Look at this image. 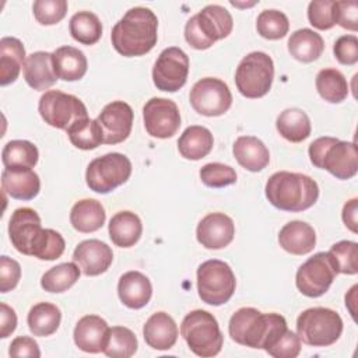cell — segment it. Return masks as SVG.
Returning <instances> with one entry per match:
<instances>
[{"label":"cell","instance_id":"6da1fadb","mask_svg":"<svg viewBox=\"0 0 358 358\" xmlns=\"http://www.w3.org/2000/svg\"><path fill=\"white\" fill-rule=\"evenodd\" d=\"M157 29L158 20L150 8L133 7L112 28V46L124 57L143 56L157 45Z\"/></svg>","mask_w":358,"mask_h":358},{"label":"cell","instance_id":"7a4b0ae2","mask_svg":"<svg viewBox=\"0 0 358 358\" xmlns=\"http://www.w3.org/2000/svg\"><path fill=\"white\" fill-rule=\"evenodd\" d=\"M287 320L278 313H262L255 308H241L229 319L231 338L245 347L267 350L287 330Z\"/></svg>","mask_w":358,"mask_h":358},{"label":"cell","instance_id":"3957f363","mask_svg":"<svg viewBox=\"0 0 358 358\" xmlns=\"http://www.w3.org/2000/svg\"><path fill=\"white\" fill-rule=\"evenodd\" d=\"M264 192L271 206L289 213L310 208L319 197V186L310 176L288 171L273 173Z\"/></svg>","mask_w":358,"mask_h":358},{"label":"cell","instance_id":"277c9868","mask_svg":"<svg viewBox=\"0 0 358 358\" xmlns=\"http://www.w3.org/2000/svg\"><path fill=\"white\" fill-rule=\"evenodd\" d=\"M309 159L320 169H326L341 180L351 179L358 172V152L355 143L336 137H319L309 144Z\"/></svg>","mask_w":358,"mask_h":358},{"label":"cell","instance_id":"5b68a950","mask_svg":"<svg viewBox=\"0 0 358 358\" xmlns=\"http://www.w3.org/2000/svg\"><path fill=\"white\" fill-rule=\"evenodd\" d=\"M234 28L232 15L218 4H208L190 17L185 25L186 42L197 50L211 48L217 41L227 38Z\"/></svg>","mask_w":358,"mask_h":358},{"label":"cell","instance_id":"8992f818","mask_svg":"<svg viewBox=\"0 0 358 358\" xmlns=\"http://www.w3.org/2000/svg\"><path fill=\"white\" fill-rule=\"evenodd\" d=\"M180 334L190 351L203 358L215 357L224 344V336L217 319L203 309L192 310L183 317Z\"/></svg>","mask_w":358,"mask_h":358},{"label":"cell","instance_id":"52a82bcc","mask_svg":"<svg viewBox=\"0 0 358 358\" xmlns=\"http://www.w3.org/2000/svg\"><path fill=\"white\" fill-rule=\"evenodd\" d=\"M343 333L340 315L329 308H309L296 319V334L308 345L329 347L334 344Z\"/></svg>","mask_w":358,"mask_h":358},{"label":"cell","instance_id":"ba28073f","mask_svg":"<svg viewBox=\"0 0 358 358\" xmlns=\"http://www.w3.org/2000/svg\"><path fill=\"white\" fill-rule=\"evenodd\" d=\"M274 80L273 59L264 52H250L238 64L235 84L238 91L250 99L264 96Z\"/></svg>","mask_w":358,"mask_h":358},{"label":"cell","instance_id":"9c48e42d","mask_svg":"<svg viewBox=\"0 0 358 358\" xmlns=\"http://www.w3.org/2000/svg\"><path fill=\"white\" fill-rule=\"evenodd\" d=\"M236 280L228 263L217 259L201 263L197 268V292L203 302L220 306L231 299Z\"/></svg>","mask_w":358,"mask_h":358},{"label":"cell","instance_id":"30bf717a","mask_svg":"<svg viewBox=\"0 0 358 358\" xmlns=\"http://www.w3.org/2000/svg\"><path fill=\"white\" fill-rule=\"evenodd\" d=\"M130 175V159L120 152H109L90 162L85 171V182L92 192L106 194L126 183Z\"/></svg>","mask_w":358,"mask_h":358},{"label":"cell","instance_id":"8fae6325","mask_svg":"<svg viewBox=\"0 0 358 358\" xmlns=\"http://www.w3.org/2000/svg\"><path fill=\"white\" fill-rule=\"evenodd\" d=\"M38 110L45 123L66 131L76 122L88 117L87 108L81 99L57 90H49L41 96Z\"/></svg>","mask_w":358,"mask_h":358},{"label":"cell","instance_id":"7c38bea8","mask_svg":"<svg viewBox=\"0 0 358 358\" xmlns=\"http://www.w3.org/2000/svg\"><path fill=\"white\" fill-rule=\"evenodd\" d=\"M337 274L333 256L329 252H319L299 266L295 284L302 295L317 298L329 291Z\"/></svg>","mask_w":358,"mask_h":358},{"label":"cell","instance_id":"4fadbf2b","mask_svg":"<svg viewBox=\"0 0 358 358\" xmlns=\"http://www.w3.org/2000/svg\"><path fill=\"white\" fill-rule=\"evenodd\" d=\"M192 108L203 116H221L232 105V94L228 85L214 77L199 80L190 90Z\"/></svg>","mask_w":358,"mask_h":358},{"label":"cell","instance_id":"5bb4252c","mask_svg":"<svg viewBox=\"0 0 358 358\" xmlns=\"http://www.w3.org/2000/svg\"><path fill=\"white\" fill-rule=\"evenodd\" d=\"M189 76V57L176 46L164 49L152 67L154 85L165 92L180 90Z\"/></svg>","mask_w":358,"mask_h":358},{"label":"cell","instance_id":"9a60e30c","mask_svg":"<svg viewBox=\"0 0 358 358\" xmlns=\"http://www.w3.org/2000/svg\"><path fill=\"white\" fill-rule=\"evenodd\" d=\"M145 130L155 138H171L180 127V112L178 105L168 98L154 96L143 108Z\"/></svg>","mask_w":358,"mask_h":358},{"label":"cell","instance_id":"2e32d148","mask_svg":"<svg viewBox=\"0 0 358 358\" xmlns=\"http://www.w3.org/2000/svg\"><path fill=\"white\" fill-rule=\"evenodd\" d=\"M41 217L34 208H17L8 222V235L13 246L22 255L32 256L36 243L42 235Z\"/></svg>","mask_w":358,"mask_h":358},{"label":"cell","instance_id":"e0dca14e","mask_svg":"<svg viewBox=\"0 0 358 358\" xmlns=\"http://www.w3.org/2000/svg\"><path fill=\"white\" fill-rule=\"evenodd\" d=\"M96 122L102 129L103 144H119L131 133L133 109L123 101H113L103 106Z\"/></svg>","mask_w":358,"mask_h":358},{"label":"cell","instance_id":"ac0fdd59","mask_svg":"<svg viewBox=\"0 0 358 358\" xmlns=\"http://www.w3.org/2000/svg\"><path fill=\"white\" fill-rule=\"evenodd\" d=\"M113 260L112 249L99 239H85L73 252V262L81 273L94 277L105 273Z\"/></svg>","mask_w":358,"mask_h":358},{"label":"cell","instance_id":"d6986e66","mask_svg":"<svg viewBox=\"0 0 358 358\" xmlns=\"http://www.w3.org/2000/svg\"><path fill=\"white\" fill-rule=\"evenodd\" d=\"M235 235V224L224 213L207 214L197 225L196 238L206 249H222L228 246Z\"/></svg>","mask_w":358,"mask_h":358},{"label":"cell","instance_id":"ffe728a7","mask_svg":"<svg viewBox=\"0 0 358 358\" xmlns=\"http://www.w3.org/2000/svg\"><path fill=\"white\" fill-rule=\"evenodd\" d=\"M109 326L106 320H103L101 316L96 315H87L83 316L73 333V338L76 345L90 354H98L103 351V347L108 340Z\"/></svg>","mask_w":358,"mask_h":358},{"label":"cell","instance_id":"44dd1931","mask_svg":"<svg viewBox=\"0 0 358 358\" xmlns=\"http://www.w3.org/2000/svg\"><path fill=\"white\" fill-rule=\"evenodd\" d=\"M1 187L13 199L32 200L41 190V180L36 172L29 168H4Z\"/></svg>","mask_w":358,"mask_h":358},{"label":"cell","instance_id":"7402d4cb","mask_svg":"<svg viewBox=\"0 0 358 358\" xmlns=\"http://www.w3.org/2000/svg\"><path fill=\"white\" fill-rule=\"evenodd\" d=\"M117 295L123 305L130 309L144 308L152 295V285L147 275L131 270L124 273L117 282Z\"/></svg>","mask_w":358,"mask_h":358},{"label":"cell","instance_id":"603a6c76","mask_svg":"<svg viewBox=\"0 0 358 358\" xmlns=\"http://www.w3.org/2000/svg\"><path fill=\"white\" fill-rule=\"evenodd\" d=\"M143 336L148 347L166 351L171 350L178 340V326L168 313L157 312L145 322Z\"/></svg>","mask_w":358,"mask_h":358},{"label":"cell","instance_id":"cb8c5ba5","mask_svg":"<svg viewBox=\"0 0 358 358\" xmlns=\"http://www.w3.org/2000/svg\"><path fill=\"white\" fill-rule=\"evenodd\" d=\"M24 78L27 84L36 90H49L59 80L53 67L52 53L49 52H34L31 53L24 64Z\"/></svg>","mask_w":358,"mask_h":358},{"label":"cell","instance_id":"d4e9b609","mask_svg":"<svg viewBox=\"0 0 358 358\" xmlns=\"http://www.w3.org/2000/svg\"><path fill=\"white\" fill-rule=\"evenodd\" d=\"M232 152L238 164L250 172H260L270 162L268 148L255 136H239L234 143Z\"/></svg>","mask_w":358,"mask_h":358},{"label":"cell","instance_id":"484cf974","mask_svg":"<svg viewBox=\"0 0 358 358\" xmlns=\"http://www.w3.org/2000/svg\"><path fill=\"white\" fill-rule=\"evenodd\" d=\"M278 243L285 252L302 256L313 250L316 245V232L303 221H291L280 229Z\"/></svg>","mask_w":358,"mask_h":358},{"label":"cell","instance_id":"4316f807","mask_svg":"<svg viewBox=\"0 0 358 358\" xmlns=\"http://www.w3.org/2000/svg\"><path fill=\"white\" fill-rule=\"evenodd\" d=\"M25 48L22 42L13 36L0 41V85L13 84L25 64Z\"/></svg>","mask_w":358,"mask_h":358},{"label":"cell","instance_id":"83f0119b","mask_svg":"<svg viewBox=\"0 0 358 358\" xmlns=\"http://www.w3.org/2000/svg\"><path fill=\"white\" fill-rule=\"evenodd\" d=\"M52 59L56 76L63 81H77L87 73V57L77 48L60 46L52 53Z\"/></svg>","mask_w":358,"mask_h":358},{"label":"cell","instance_id":"f1b7e54d","mask_svg":"<svg viewBox=\"0 0 358 358\" xmlns=\"http://www.w3.org/2000/svg\"><path fill=\"white\" fill-rule=\"evenodd\" d=\"M109 238L119 248L134 246L143 232V224L137 214L131 211H119L109 221Z\"/></svg>","mask_w":358,"mask_h":358},{"label":"cell","instance_id":"f546056e","mask_svg":"<svg viewBox=\"0 0 358 358\" xmlns=\"http://www.w3.org/2000/svg\"><path fill=\"white\" fill-rule=\"evenodd\" d=\"M105 208L95 199H83L77 201L70 211V222L73 228L83 234L98 231L105 224Z\"/></svg>","mask_w":358,"mask_h":358},{"label":"cell","instance_id":"4dcf8cb0","mask_svg":"<svg viewBox=\"0 0 358 358\" xmlns=\"http://www.w3.org/2000/svg\"><path fill=\"white\" fill-rule=\"evenodd\" d=\"M214 138L211 131L204 126H189L178 140L180 155L190 161H199L210 154Z\"/></svg>","mask_w":358,"mask_h":358},{"label":"cell","instance_id":"1f68e13d","mask_svg":"<svg viewBox=\"0 0 358 358\" xmlns=\"http://www.w3.org/2000/svg\"><path fill=\"white\" fill-rule=\"evenodd\" d=\"M287 45L289 55L302 63L317 60L324 50L323 38L309 28H302L292 32Z\"/></svg>","mask_w":358,"mask_h":358},{"label":"cell","instance_id":"d6a6232c","mask_svg":"<svg viewBox=\"0 0 358 358\" xmlns=\"http://www.w3.org/2000/svg\"><path fill=\"white\" fill-rule=\"evenodd\" d=\"M277 131L291 143H301L310 136V119L302 109L289 108L282 110L275 120Z\"/></svg>","mask_w":358,"mask_h":358},{"label":"cell","instance_id":"836d02e7","mask_svg":"<svg viewBox=\"0 0 358 358\" xmlns=\"http://www.w3.org/2000/svg\"><path fill=\"white\" fill-rule=\"evenodd\" d=\"M62 320L60 309L50 302L34 305L27 316V323L34 336L48 337L56 333Z\"/></svg>","mask_w":358,"mask_h":358},{"label":"cell","instance_id":"e575fe53","mask_svg":"<svg viewBox=\"0 0 358 358\" xmlns=\"http://www.w3.org/2000/svg\"><path fill=\"white\" fill-rule=\"evenodd\" d=\"M316 90L324 101L340 103L348 96L350 88L341 71L336 69H323L316 76Z\"/></svg>","mask_w":358,"mask_h":358},{"label":"cell","instance_id":"d590c367","mask_svg":"<svg viewBox=\"0 0 358 358\" xmlns=\"http://www.w3.org/2000/svg\"><path fill=\"white\" fill-rule=\"evenodd\" d=\"M39 158L38 148L28 140H11L1 151V161L6 168L32 169Z\"/></svg>","mask_w":358,"mask_h":358},{"label":"cell","instance_id":"8d00e7d4","mask_svg":"<svg viewBox=\"0 0 358 358\" xmlns=\"http://www.w3.org/2000/svg\"><path fill=\"white\" fill-rule=\"evenodd\" d=\"M69 31L74 41L90 46L101 39L102 24L96 14L91 11H78L70 18Z\"/></svg>","mask_w":358,"mask_h":358},{"label":"cell","instance_id":"74e56055","mask_svg":"<svg viewBox=\"0 0 358 358\" xmlns=\"http://www.w3.org/2000/svg\"><path fill=\"white\" fill-rule=\"evenodd\" d=\"M80 267L73 263H62L49 268L41 278V287L53 294H60L71 288L80 278Z\"/></svg>","mask_w":358,"mask_h":358},{"label":"cell","instance_id":"f35d334b","mask_svg":"<svg viewBox=\"0 0 358 358\" xmlns=\"http://www.w3.org/2000/svg\"><path fill=\"white\" fill-rule=\"evenodd\" d=\"M70 143L80 150H94L103 143V134L96 119H81L76 122L69 130Z\"/></svg>","mask_w":358,"mask_h":358},{"label":"cell","instance_id":"ab89813d","mask_svg":"<svg viewBox=\"0 0 358 358\" xmlns=\"http://www.w3.org/2000/svg\"><path fill=\"white\" fill-rule=\"evenodd\" d=\"M137 347V338L130 329L113 326L109 327L108 340L102 352L110 358H130L136 354Z\"/></svg>","mask_w":358,"mask_h":358},{"label":"cell","instance_id":"60d3db41","mask_svg":"<svg viewBox=\"0 0 358 358\" xmlns=\"http://www.w3.org/2000/svg\"><path fill=\"white\" fill-rule=\"evenodd\" d=\"M257 34L266 39H281L288 34L289 21L282 11L263 10L256 20Z\"/></svg>","mask_w":358,"mask_h":358},{"label":"cell","instance_id":"b9f144b4","mask_svg":"<svg viewBox=\"0 0 358 358\" xmlns=\"http://www.w3.org/2000/svg\"><path fill=\"white\" fill-rule=\"evenodd\" d=\"M329 253L333 256L337 271L341 274H357L358 273V245L352 241H340L334 243Z\"/></svg>","mask_w":358,"mask_h":358},{"label":"cell","instance_id":"7bdbcfd3","mask_svg":"<svg viewBox=\"0 0 358 358\" xmlns=\"http://www.w3.org/2000/svg\"><path fill=\"white\" fill-rule=\"evenodd\" d=\"M201 182L214 189L225 187L236 182V172L232 166L221 162H210L200 169Z\"/></svg>","mask_w":358,"mask_h":358},{"label":"cell","instance_id":"ee69618b","mask_svg":"<svg viewBox=\"0 0 358 358\" xmlns=\"http://www.w3.org/2000/svg\"><path fill=\"white\" fill-rule=\"evenodd\" d=\"M66 248V242L63 236L50 228H43L42 236L36 243L32 256L39 260H56L59 259Z\"/></svg>","mask_w":358,"mask_h":358},{"label":"cell","instance_id":"f6af8a7d","mask_svg":"<svg viewBox=\"0 0 358 358\" xmlns=\"http://www.w3.org/2000/svg\"><path fill=\"white\" fill-rule=\"evenodd\" d=\"M67 8L69 4L66 0H36L32 6L34 17L42 25H55L60 22L66 15Z\"/></svg>","mask_w":358,"mask_h":358},{"label":"cell","instance_id":"bcb514c9","mask_svg":"<svg viewBox=\"0 0 358 358\" xmlns=\"http://www.w3.org/2000/svg\"><path fill=\"white\" fill-rule=\"evenodd\" d=\"M308 20L317 29H330L336 25V1L313 0L308 6Z\"/></svg>","mask_w":358,"mask_h":358},{"label":"cell","instance_id":"7dc6e473","mask_svg":"<svg viewBox=\"0 0 358 358\" xmlns=\"http://www.w3.org/2000/svg\"><path fill=\"white\" fill-rule=\"evenodd\" d=\"M266 352L274 358H295L301 352V338L287 329L284 334L266 350Z\"/></svg>","mask_w":358,"mask_h":358},{"label":"cell","instance_id":"c3c4849f","mask_svg":"<svg viewBox=\"0 0 358 358\" xmlns=\"http://www.w3.org/2000/svg\"><path fill=\"white\" fill-rule=\"evenodd\" d=\"M334 57L338 63L352 66L358 62V39L355 35L340 36L333 46Z\"/></svg>","mask_w":358,"mask_h":358},{"label":"cell","instance_id":"681fc988","mask_svg":"<svg viewBox=\"0 0 358 358\" xmlns=\"http://www.w3.org/2000/svg\"><path fill=\"white\" fill-rule=\"evenodd\" d=\"M21 278V266L17 260L1 256L0 257V292L6 294L14 289Z\"/></svg>","mask_w":358,"mask_h":358},{"label":"cell","instance_id":"f907efd6","mask_svg":"<svg viewBox=\"0 0 358 358\" xmlns=\"http://www.w3.org/2000/svg\"><path fill=\"white\" fill-rule=\"evenodd\" d=\"M336 24L344 29H358V3L355 0L336 1Z\"/></svg>","mask_w":358,"mask_h":358},{"label":"cell","instance_id":"816d5d0a","mask_svg":"<svg viewBox=\"0 0 358 358\" xmlns=\"http://www.w3.org/2000/svg\"><path fill=\"white\" fill-rule=\"evenodd\" d=\"M10 357L20 358V357H28V358H39L41 350L38 347V343L28 336H20L15 337L8 348Z\"/></svg>","mask_w":358,"mask_h":358},{"label":"cell","instance_id":"f5cc1de1","mask_svg":"<svg viewBox=\"0 0 358 358\" xmlns=\"http://www.w3.org/2000/svg\"><path fill=\"white\" fill-rule=\"evenodd\" d=\"M17 327V315L7 303H0V337L7 338Z\"/></svg>","mask_w":358,"mask_h":358},{"label":"cell","instance_id":"db71d44e","mask_svg":"<svg viewBox=\"0 0 358 358\" xmlns=\"http://www.w3.org/2000/svg\"><path fill=\"white\" fill-rule=\"evenodd\" d=\"M341 217L345 227L351 232L357 234L358 232V200L357 199H351L344 204Z\"/></svg>","mask_w":358,"mask_h":358}]
</instances>
